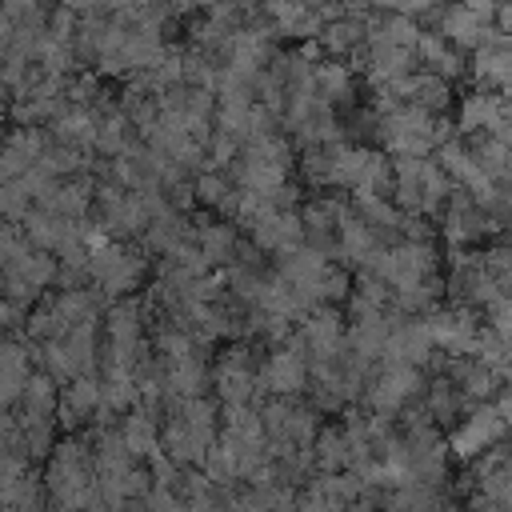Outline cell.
Listing matches in <instances>:
<instances>
[{
  "label": "cell",
  "instance_id": "6da1fadb",
  "mask_svg": "<svg viewBox=\"0 0 512 512\" xmlns=\"http://www.w3.org/2000/svg\"><path fill=\"white\" fill-rule=\"evenodd\" d=\"M440 36L452 40V44H460V48H476V52H480V48L496 36V28L484 24L476 12H468V8L456 0V4H444V12H440Z\"/></svg>",
  "mask_w": 512,
  "mask_h": 512
},
{
  "label": "cell",
  "instance_id": "7a4b0ae2",
  "mask_svg": "<svg viewBox=\"0 0 512 512\" xmlns=\"http://www.w3.org/2000/svg\"><path fill=\"white\" fill-rule=\"evenodd\" d=\"M364 32H368V20H356V16H344V20H332L328 28H324V44L332 48V52H348V48H356L360 40H364Z\"/></svg>",
  "mask_w": 512,
  "mask_h": 512
},
{
  "label": "cell",
  "instance_id": "3957f363",
  "mask_svg": "<svg viewBox=\"0 0 512 512\" xmlns=\"http://www.w3.org/2000/svg\"><path fill=\"white\" fill-rule=\"evenodd\" d=\"M416 52H420V56H424L428 64H436L440 72H448V76H456V72H460V56H456V52L448 48V40H444L440 32H424V36H420V48H416Z\"/></svg>",
  "mask_w": 512,
  "mask_h": 512
},
{
  "label": "cell",
  "instance_id": "277c9868",
  "mask_svg": "<svg viewBox=\"0 0 512 512\" xmlns=\"http://www.w3.org/2000/svg\"><path fill=\"white\" fill-rule=\"evenodd\" d=\"M260 12H264L280 32L292 36V28L308 16V4H304V0H260Z\"/></svg>",
  "mask_w": 512,
  "mask_h": 512
},
{
  "label": "cell",
  "instance_id": "5b68a950",
  "mask_svg": "<svg viewBox=\"0 0 512 512\" xmlns=\"http://www.w3.org/2000/svg\"><path fill=\"white\" fill-rule=\"evenodd\" d=\"M76 32H80V28H76V12H72L68 4H56L52 16H48V36H52L56 44H68Z\"/></svg>",
  "mask_w": 512,
  "mask_h": 512
},
{
  "label": "cell",
  "instance_id": "8992f818",
  "mask_svg": "<svg viewBox=\"0 0 512 512\" xmlns=\"http://www.w3.org/2000/svg\"><path fill=\"white\" fill-rule=\"evenodd\" d=\"M468 12H476L484 24H492L496 20V12H500V0H460Z\"/></svg>",
  "mask_w": 512,
  "mask_h": 512
},
{
  "label": "cell",
  "instance_id": "52a82bcc",
  "mask_svg": "<svg viewBox=\"0 0 512 512\" xmlns=\"http://www.w3.org/2000/svg\"><path fill=\"white\" fill-rule=\"evenodd\" d=\"M36 8H44V0H4V16H12V20H24Z\"/></svg>",
  "mask_w": 512,
  "mask_h": 512
},
{
  "label": "cell",
  "instance_id": "ba28073f",
  "mask_svg": "<svg viewBox=\"0 0 512 512\" xmlns=\"http://www.w3.org/2000/svg\"><path fill=\"white\" fill-rule=\"evenodd\" d=\"M496 24H500V32H508V36H512V4H500Z\"/></svg>",
  "mask_w": 512,
  "mask_h": 512
}]
</instances>
